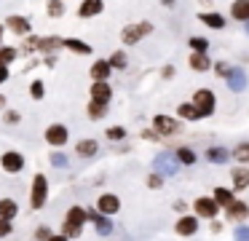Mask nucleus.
Wrapping results in <instances>:
<instances>
[{
	"instance_id": "nucleus-52",
	"label": "nucleus",
	"mask_w": 249,
	"mask_h": 241,
	"mask_svg": "<svg viewBox=\"0 0 249 241\" xmlns=\"http://www.w3.org/2000/svg\"><path fill=\"white\" fill-rule=\"evenodd\" d=\"M24 46H27V48H35V46H38V40H35V37H27V43H24Z\"/></svg>"
},
{
	"instance_id": "nucleus-8",
	"label": "nucleus",
	"mask_w": 249,
	"mask_h": 241,
	"mask_svg": "<svg viewBox=\"0 0 249 241\" xmlns=\"http://www.w3.org/2000/svg\"><path fill=\"white\" fill-rule=\"evenodd\" d=\"M121 209V198L118 196H113V193H105V196H99V201H97V212L102 214H115Z\"/></svg>"
},
{
	"instance_id": "nucleus-6",
	"label": "nucleus",
	"mask_w": 249,
	"mask_h": 241,
	"mask_svg": "<svg viewBox=\"0 0 249 241\" xmlns=\"http://www.w3.org/2000/svg\"><path fill=\"white\" fill-rule=\"evenodd\" d=\"M46 196H49L46 177H43V174H35V180H33V196H30V204H33V209H43Z\"/></svg>"
},
{
	"instance_id": "nucleus-18",
	"label": "nucleus",
	"mask_w": 249,
	"mask_h": 241,
	"mask_svg": "<svg viewBox=\"0 0 249 241\" xmlns=\"http://www.w3.org/2000/svg\"><path fill=\"white\" fill-rule=\"evenodd\" d=\"M198 19L212 30H225V16L217 14V11H204V14H198Z\"/></svg>"
},
{
	"instance_id": "nucleus-32",
	"label": "nucleus",
	"mask_w": 249,
	"mask_h": 241,
	"mask_svg": "<svg viewBox=\"0 0 249 241\" xmlns=\"http://www.w3.org/2000/svg\"><path fill=\"white\" fill-rule=\"evenodd\" d=\"M107 64H110V70H124L126 67V54L124 51H115V54H110V59H107Z\"/></svg>"
},
{
	"instance_id": "nucleus-53",
	"label": "nucleus",
	"mask_w": 249,
	"mask_h": 241,
	"mask_svg": "<svg viewBox=\"0 0 249 241\" xmlns=\"http://www.w3.org/2000/svg\"><path fill=\"white\" fill-rule=\"evenodd\" d=\"M49 241H67V239H65V236H51Z\"/></svg>"
},
{
	"instance_id": "nucleus-17",
	"label": "nucleus",
	"mask_w": 249,
	"mask_h": 241,
	"mask_svg": "<svg viewBox=\"0 0 249 241\" xmlns=\"http://www.w3.org/2000/svg\"><path fill=\"white\" fill-rule=\"evenodd\" d=\"M46 142L62 148V145L67 142V129L65 126H49V129H46Z\"/></svg>"
},
{
	"instance_id": "nucleus-9",
	"label": "nucleus",
	"mask_w": 249,
	"mask_h": 241,
	"mask_svg": "<svg viewBox=\"0 0 249 241\" xmlns=\"http://www.w3.org/2000/svg\"><path fill=\"white\" fill-rule=\"evenodd\" d=\"M225 83H228V89H231L233 94H241V91L247 89V73H244L241 67H233Z\"/></svg>"
},
{
	"instance_id": "nucleus-25",
	"label": "nucleus",
	"mask_w": 249,
	"mask_h": 241,
	"mask_svg": "<svg viewBox=\"0 0 249 241\" xmlns=\"http://www.w3.org/2000/svg\"><path fill=\"white\" fill-rule=\"evenodd\" d=\"M75 150H78V155H83V158H91V155H97L99 145L94 142V139H81V142L75 145Z\"/></svg>"
},
{
	"instance_id": "nucleus-21",
	"label": "nucleus",
	"mask_w": 249,
	"mask_h": 241,
	"mask_svg": "<svg viewBox=\"0 0 249 241\" xmlns=\"http://www.w3.org/2000/svg\"><path fill=\"white\" fill-rule=\"evenodd\" d=\"M91 78H94V83H107V78H110V64H107V62H94V64H91Z\"/></svg>"
},
{
	"instance_id": "nucleus-22",
	"label": "nucleus",
	"mask_w": 249,
	"mask_h": 241,
	"mask_svg": "<svg viewBox=\"0 0 249 241\" xmlns=\"http://www.w3.org/2000/svg\"><path fill=\"white\" fill-rule=\"evenodd\" d=\"M8 30H14L17 35H30V19H24V16H8Z\"/></svg>"
},
{
	"instance_id": "nucleus-13",
	"label": "nucleus",
	"mask_w": 249,
	"mask_h": 241,
	"mask_svg": "<svg viewBox=\"0 0 249 241\" xmlns=\"http://www.w3.org/2000/svg\"><path fill=\"white\" fill-rule=\"evenodd\" d=\"M113 99V89L107 83H91V102H99V105H107Z\"/></svg>"
},
{
	"instance_id": "nucleus-48",
	"label": "nucleus",
	"mask_w": 249,
	"mask_h": 241,
	"mask_svg": "<svg viewBox=\"0 0 249 241\" xmlns=\"http://www.w3.org/2000/svg\"><path fill=\"white\" fill-rule=\"evenodd\" d=\"M6 121H8V123H19V112H17V110L6 112Z\"/></svg>"
},
{
	"instance_id": "nucleus-15",
	"label": "nucleus",
	"mask_w": 249,
	"mask_h": 241,
	"mask_svg": "<svg viewBox=\"0 0 249 241\" xmlns=\"http://www.w3.org/2000/svg\"><path fill=\"white\" fill-rule=\"evenodd\" d=\"M206 161H209V164H214V166H222V164H228V161H231V150L220 148V145H217V148H209V150H206Z\"/></svg>"
},
{
	"instance_id": "nucleus-26",
	"label": "nucleus",
	"mask_w": 249,
	"mask_h": 241,
	"mask_svg": "<svg viewBox=\"0 0 249 241\" xmlns=\"http://www.w3.org/2000/svg\"><path fill=\"white\" fill-rule=\"evenodd\" d=\"M174 158H177V164H179V166H193L196 161H198V155H196L190 148H179L177 153H174Z\"/></svg>"
},
{
	"instance_id": "nucleus-35",
	"label": "nucleus",
	"mask_w": 249,
	"mask_h": 241,
	"mask_svg": "<svg viewBox=\"0 0 249 241\" xmlns=\"http://www.w3.org/2000/svg\"><path fill=\"white\" fill-rule=\"evenodd\" d=\"M107 112V105H99V102H89V115L91 118H102Z\"/></svg>"
},
{
	"instance_id": "nucleus-40",
	"label": "nucleus",
	"mask_w": 249,
	"mask_h": 241,
	"mask_svg": "<svg viewBox=\"0 0 249 241\" xmlns=\"http://www.w3.org/2000/svg\"><path fill=\"white\" fill-rule=\"evenodd\" d=\"M126 137V129H121V126H110L107 129V139H113V142H115V139H124Z\"/></svg>"
},
{
	"instance_id": "nucleus-2",
	"label": "nucleus",
	"mask_w": 249,
	"mask_h": 241,
	"mask_svg": "<svg viewBox=\"0 0 249 241\" xmlns=\"http://www.w3.org/2000/svg\"><path fill=\"white\" fill-rule=\"evenodd\" d=\"M153 166H156V174H161V177H174L179 171L177 158H174V153H169V150L158 153L156 161H153Z\"/></svg>"
},
{
	"instance_id": "nucleus-4",
	"label": "nucleus",
	"mask_w": 249,
	"mask_h": 241,
	"mask_svg": "<svg viewBox=\"0 0 249 241\" xmlns=\"http://www.w3.org/2000/svg\"><path fill=\"white\" fill-rule=\"evenodd\" d=\"M193 217H204V220H214L217 217V214H220V206H217V204L214 201H212V196H198V198H196V201H193Z\"/></svg>"
},
{
	"instance_id": "nucleus-38",
	"label": "nucleus",
	"mask_w": 249,
	"mask_h": 241,
	"mask_svg": "<svg viewBox=\"0 0 249 241\" xmlns=\"http://www.w3.org/2000/svg\"><path fill=\"white\" fill-rule=\"evenodd\" d=\"M233 241H249V225H238V228H233Z\"/></svg>"
},
{
	"instance_id": "nucleus-55",
	"label": "nucleus",
	"mask_w": 249,
	"mask_h": 241,
	"mask_svg": "<svg viewBox=\"0 0 249 241\" xmlns=\"http://www.w3.org/2000/svg\"><path fill=\"white\" fill-rule=\"evenodd\" d=\"M244 32H247V35H249V21H247V24H244Z\"/></svg>"
},
{
	"instance_id": "nucleus-45",
	"label": "nucleus",
	"mask_w": 249,
	"mask_h": 241,
	"mask_svg": "<svg viewBox=\"0 0 249 241\" xmlns=\"http://www.w3.org/2000/svg\"><path fill=\"white\" fill-rule=\"evenodd\" d=\"M174 212H179V214H185L188 212V204L182 201V198H177V201H174Z\"/></svg>"
},
{
	"instance_id": "nucleus-14",
	"label": "nucleus",
	"mask_w": 249,
	"mask_h": 241,
	"mask_svg": "<svg viewBox=\"0 0 249 241\" xmlns=\"http://www.w3.org/2000/svg\"><path fill=\"white\" fill-rule=\"evenodd\" d=\"M212 201H214L220 209H228L233 201H236V196H233L231 187H214V193H212Z\"/></svg>"
},
{
	"instance_id": "nucleus-39",
	"label": "nucleus",
	"mask_w": 249,
	"mask_h": 241,
	"mask_svg": "<svg viewBox=\"0 0 249 241\" xmlns=\"http://www.w3.org/2000/svg\"><path fill=\"white\" fill-rule=\"evenodd\" d=\"M147 187H153V190H161V187H163V177L153 171V174L147 177Z\"/></svg>"
},
{
	"instance_id": "nucleus-44",
	"label": "nucleus",
	"mask_w": 249,
	"mask_h": 241,
	"mask_svg": "<svg viewBox=\"0 0 249 241\" xmlns=\"http://www.w3.org/2000/svg\"><path fill=\"white\" fill-rule=\"evenodd\" d=\"M8 233H11V222H8V220H0V239L8 236Z\"/></svg>"
},
{
	"instance_id": "nucleus-42",
	"label": "nucleus",
	"mask_w": 249,
	"mask_h": 241,
	"mask_svg": "<svg viewBox=\"0 0 249 241\" xmlns=\"http://www.w3.org/2000/svg\"><path fill=\"white\" fill-rule=\"evenodd\" d=\"M30 91H33V99H43V83H40V80H35Z\"/></svg>"
},
{
	"instance_id": "nucleus-28",
	"label": "nucleus",
	"mask_w": 249,
	"mask_h": 241,
	"mask_svg": "<svg viewBox=\"0 0 249 241\" xmlns=\"http://www.w3.org/2000/svg\"><path fill=\"white\" fill-rule=\"evenodd\" d=\"M14 214H17V204H14L11 198H3V201H0V220H8V222H11Z\"/></svg>"
},
{
	"instance_id": "nucleus-23",
	"label": "nucleus",
	"mask_w": 249,
	"mask_h": 241,
	"mask_svg": "<svg viewBox=\"0 0 249 241\" xmlns=\"http://www.w3.org/2000/svg\"><path fill=\"white\" fill-rule=\"evenodd\" d=\"M231 155H233V161H236L238 166H247L249 164V142H238Z\"/></svg>"
},
{
	"instance_id": "nucleus-51",
	"label": "nucleus",
	"mask_w": 249,
	"mask_h": 241,
	"mask_svg": "<svg viewBox=\"0 0 249 241\" xmlns=\"http://www.w3.org/2000/svg\"><path fill=\"white\" fill-rule=\"evenodd\" d=\"M212 230H214V233H220V230H222V222H217V220H212Z\"/></svg>"
},
{
	"instance_id": "nucleus-56",
	"label": "nucleus",
	"mask_w": 249,
	"mask_h": 241,
	"mask_svg": "<svg viewBox=\"0 0 249 241\" xmlns=\"http://www.w3.org/2000/svg\"><path fill=\"white\" fill-rule=\"evenodd\" d=\"M0 37H3V27H0Z\"/></svg>"
},
{
	"instance_id": "nucleus-34",
	"label": "nucleus",
	"mask_w": 249,
	"mask_h": 241,
	"mask_svg": "<svg viewBox=\"0 0 249 241\" xmlns=\"http://www.w3.org/2000/svg\"><path fill=\"white\" fill-rule=\"evenodd\" d=\"M38 46H40V51L51 54V51H56V48L62 46V40L59 37H46V40H38Z\"/></svg>"
},
{
	"instance_id": "nucleus-33",
	"label": "nucleus",
	"mask_w": 249,
	"mask_h": 241,
	"mask_svg": "<svg viewBox=\"0 0 249 241\" xmlns=\"http://www.w3.org/2000/svg\"><path fill=\"white\" fill-rule=\"evenodd\" d=\"M14 59H17V48H6V46L0 48V67H8Z\"/></svg>"
},
{
	"instance_id": "nucleus-31",
	"label": "nucleus",
	"mask_w": 249,
	"mask_h": 241,
	"mask_svg": "<svg viewBox=\"0 0 249 241\" xmlns=\"http://www.w3.org/2000/svg\"><path fill=\"white\" fill-rule=\"evenodd\" d=\"M190 48H193V54H206L209 51V40L206 37H190Z\"/></svg>"
},
{
	"instance_id": "nucleus-30",
	"label": "nucleus",
	"mask_w": 249,
	"mask_h": 241,
	"mask_svg": "<svg viewBox=\"0 0 249 241\" xmlns=\"http://www.w3.org/2000/svg\"><path fill=\"white\" fill-rule=\"evenodd\" d=\"M67 222L70 225H83L86 222V212H83L81 206H72L70 212H67Z\"/></svg>"
},
{
	"instance_id": "nucleus-50",
	"label": "nucleus",
	"mask_w": 249,
	"mask_h": 241,
	"mask_svg": "<svg viewBox=\"0 0 249 241\" xmlns=\"http://www.w3.org/2000/svg\"><path fill=\"white\" fill-rule=\"evenodd\" d=\"M8 80V67H0V83H6Z\"/></svg>"
},
{
	"instance_id": "nucleus-43",
	"label": "nucleus",
	"mask_w": 249,
	"mask_h": 241,
	"mask_svg": "<svg viewBox=\"0 0 249 241\" xmlns=\"http://www.w3.org/2000/svg\"><path fill=\"white\" fill-rule=\"evenodd\" d=\"M51 164L59 166V169H62V166H67V158H65L62 153H54V155H51Z\"/></svg>"
},
{
	"instance_id": "nucleus-54",
	"label": "nucleus",
	"mask_w": 249,
	"mask_h": 241,
	"mask_svg": "<svg viewBox=\"0 0 249 241\" xmlns=\"http://www.w3.org/2000/svg\"><path fill=\"white\" fill-rule=\"evenodd\" d=\"M3 105H6V96H3V94H0V107H3Z\"/></svg>"
},
{
	"instance_id": "nucleus-12",
	"label": "nucleus",
	"mask_w": 249,
	"mask_h": 241,
	"mask_svg": "<svg viewBox=\"0 0 249 241\" xmlns=\"http://www.w3.org/2000/svg\"><path fill=\"white\" fill-rule=\"evenodd\" d=\"M86 220H91V222L97 225V233H99V236H110V230H113V222H110L107 217H102V214H99L97 209L86 212Z\"/></svg>"
},
{
	"instance_id": "nucleus-7",
	"label": "nucleus",
	"mask_w": 249,
	"mask_h": 241,
	"mask_svg": "<svg viewBox=\"0 0 249 241\" xmlns=\"http://www.w3.org/2000/svg\"><path fill=\"white\" fill-rule=\"evenodd\" d=\"M225 217L231 220V222H241L244 225V220L249 217V204L247 201H238V198H236V201L225 209Z\"/></svg>"
},
{
	"instance_id": "nucleus-37",
	"label": "nucleus",
	"mask_w": 249,
	"mask_h": 241,
	"mask_svg": "<svg viewBox=\"0 0 249 241\" xmlns=\"http://www.w3.org/2000/svg\"><path fill=\"white\" fill-rule=\"evenodd\" d=\"M62 236H65L67 241H70V239H78V236H81V225H70V222H65V230H62Z\"/></svg>"
},
{
	"instance_id": "nucleus-47",
	"label": "nucleus",
	"mask_w": 249,
	"mask_h": 241,
	"mask_svg": "<svg viewBox=\"0 0 249 241\" xmlns=\"http://www.w3.org/2000/svg\"><path fill=\"white\" fill-rule=\"evenodd\" d=\"M174 73H177V70H174L172 64H166V67L161 70V75H163V78H166V80H169V78H174Z\"/></svg>"
},
{
	"instance_id": "nucleus-16",
	"label": "nucleus",
	"mask_w": 249,
	"mask_h": 241,
	"mask_svg": "<svg viewBox=\"0 0 249 241\" xmlns=\"http://www.w3.org/2000/svg\"><path fill=\"white\" fill-rule=\"evenodd\" d=\"M0 164H3V169L11 171V174H17V171H22L24 166V158L19 153H3V158H0Z\"/></svg>"
},
{
	"instance_id": "nucleus-29",
	"label": "nucleus",
	"mask_w": 249,
	"mask_h": 241,
	"mask_svg": "<svg viewBox=\"0 0 249 241\" xmlns=\"http://www.w3.org/2000/svg\"><path fill=\"white\" fill-rule=\"evenodd\" d=\"M62 46H67L70 51H78V54H91V46L83 40H75V37H70V40H62Z\"/></svg>"
},
{
	"instance_id": "nucleus-24",
	"label": "nucleus",
	"mask_w": 249,
	"mask_h": 241,
	"mask_svg": "<svg viewBox=\"0 0 249 241\" xmlns=\"http://www.w3.org/2000/svg\"><path fill=\"white\" fill-rule=\"evenodd\" d=\"M102 14V0H86L81 3V16L83 19H91V16Z\"/></svg>"
},
{
	"instance_id": "nucleus-10",
	"label": "nucleus",
	"mask_w": 249,
	"mask_h": 241,
	"mask_svg": "<svg viewBox=\"0 0 249 241\" xmlns=\"http://www.w3.org/2000/svg\"><path fill=\"white\" fill-rule=\"evenodd\" d=\"M231 182H233V190H247L249 187V166H233L231 171Z\"/></svg>"
},
{
	"instance_id": "nucleus-41",
	"label": "nucleus",
	"mask_w": 249,
	"mask_h": 241,
	"mask_svg": "<svg viewBox=\"0 0 249 241\" xmlns=\"http://www.w3.org/2000/svg\"><path fill=\"white\" fill-rule=\"evenodd\" d=\"M62 11H65V5H62L59 0H54V3H49V16H62Z\"/></svg>"
},
{
	"instance_id": "nucleus-11",
	"label": "nucleus",
	"mask_w": 249,
	"mask_h": 241,
	"mask_svg": "<svg viewBox=\"0 0 249 241\" xmlns=\"http://www.w3.org/2000/svg\"><path fill=\"white\" fill-rule=\"evenodd\" d=\"M174 230H177L179 236H193L196 230H198V217H193V214H182V217L177 220V225H174Z\"/></svg>"
},
{
	"instance_id": "nucleus-46",
	"label": "nucleus",
	"mask_w": 249,
	"mask_h": 241,
	"mask_svg": "<svg viewBox=\"0 0 249 241\" xmlns=\"http://www.w3.org/2000/svg\"><path fill=\"white\" fill-rule=\"evenodd\" d=\"M142 139H150V142H158L161 137H158L156 131H150V129H145V131H142Z\"/></svg>"
},
{
	"instance_id": "nucleus-3",
	"label": "nucleus",
	"mask_w": 249,
	"mask_h": 241,
	"mask_svg": "<svg viewBox=\"0 0 249 241\" xmlns=\"http://www.w3.org/2000/svg\"><path fill=\"white\" fill-rule=\"evenodd\" d=\"M153 32V24L150 21H140V24H129L124 27V32H121V37H124L126 46H134V43H140L145 35H150Z\"/></svg>"
},
{
	"instance_id": "nucleus-36",
	"label": "nucleus",
	"mask_w": 249,
	"mask_h": 241,
	"mask_svg": "<svg viewBox=\"0 0 249 241\" xmlns=\"http://www.w3.org/2000/svg\"><path fill=\"white\" fill-rule=\"evenodd\" d=\"M212 67H214L217 78H222V80H228V75H231V70H233L228 62H217V64H212Z\"/></svg>"
},
{
	"instance_id": "nucleus-19",
	"label": "nucleus",
	"mask_w": 249,
	"mask_h": 241,
	"mask_svg": "<svg viewBox=\"0 0 249 241\" xmlns=\"http://www.w3.org/2000/svg\"><path fill=\"white\" fill-rule=\"evenodd\" d=\"M188 64H190V70H196V73H206V70H212V59L206 56V54H190Z\"/></svg>"
},
{
	"instance_id": "nucleus-5",
	"label": "nucleus",
	"mask_w": 249,
	"mask_h": 241,
	"mask_svg": "<svg viewBox=\"0 0 249 241\" xmlns=\"http://www.w3.org/2000/svg\"><path fill=\"white\" fill-rule=\"evenodd\" d=\"M153 131L158 137H172V134L179 131V121H174L172 115H156L153 118Z\"/></svg>"
},
{
	"instance_id": "nucleus-20",
	"label": "nucleus",
	"mask_w": 249,
	"mask_h": 241,
	"mask_svg": "<svg viewBox=\"0 0 249 241\" xmlns=\"http://www.w3.org/2000/svg\"><path fill=\"white\" fill-rule=\"evenodd\" d=\"M231 16L236 21H244V24H247L249 21V0H236V3L231 5Z\"/></svg>"
},
{
	"instance_id": "nucleus-49",
	"label": "nucleus",
	"mask_w": 249,
	"mask_h": 241,
	"mask_svg": "<svg viewBox=\"0 0 249 241\" xmlns=\"http://www.w3.org/2000/svg\"><path fill=\"white\" fill-rule=\"evenodd\" d=\"M38 239H40V241H49V239H51L49 228H40V230H38Z\"/></svg>"
},
{
	"instance_id": "nucleus-27",
	"label": "nucleus",
	"mask_w": 249,
	"mask_h": 241,
	"mask_svg": "<svg viewBox=\"0 0 249 241\" xmlns=\"http://www.w3.org/2000/svg\"><path fill=\"white\" fill-rule=\"evenodd\" d=\"M177 115L182 118V121H201V115L196 112V107L190 105V102H182V105L177 107Z\"/></svg>"
},
{
	"instance_id": "nucleus-1",
	"label": "nucleus",
	"mask_w": 249,
	"mask_h": 241,
	"mask_svg": "<svg viewBox=\"0 0 249 241\" xmlns=\"http://www.w3.org/2000/svg\"><path fill=\"white\" fill-rule=\"evenodd\" d=\"M190 105L196 107V112H198L201 118H209L212 112L217 110V96L212 89H198L193 94V99H190Z\"/></svg>"
}]
</instances>
